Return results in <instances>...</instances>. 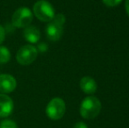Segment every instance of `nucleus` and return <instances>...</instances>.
I'll return each instance as SVG.
<instances>
[{
  "mask_svg": "<svg viewBox=\"0 0 129 128\" xmlns=\"http://www.w3.org/2000/svg\"><path fill=\"white\" fill-rule=\"evenodd\" d=\"M101 111V103L95 97H85L80 105V114L83 118L92 119L99 114Z\"/></svg>",
  "mask_w": 129,
  "mask_h": 128,
  "instance_id": "f257e3e1",
  "label": "nucleus"
},
{
  "mask_svg": "<svg viewBox=\"0 0 129 128\" xmlns=\"http://www.w3.org/2000/svg\"><path fill=\"white\" fill-rule=\"evenodd\" d=\"M34 15L42 22H50L54 19V9L53 5L47 0H39L33 7Z\"/></svg>",
  "mask_w": 129,
  "mask_h": 128,
  "instance_id": "f03ea898",
  "label": "nucleus"
},
{
  "mask_svg": "<svg viewBox=\"0 0 129 128\" xmlns=\"http://www.w3.org/2000/svg\"><path fill=\"white\" fill-rule=\"evenodd\" d=\"M66 104L61 97H54L50 100L46 108L47 116L52 120L61 119L64 116Z\"/></svg>",
  "mask_w": 129,
  "mask_h": 128,
  "instance_id": "7ed1b4c3",
  "label": "nucleus"
},
{
  "mask_svg": "<svg viewBox=\"0 0 129 128\" xmlns=\"http://www.w3.org/2000/svg\"><path fill=\"white\" fill-rule=\"evenodd\" d=\"M34 19V14L27 7H20L14 12L12 17V22L18 28H26L30 26Z\"/></svg>",
  "mask_w": 129,
  "mask_h": 128,
  "instance_id": "20e7f679",
  "label": "nucleus"
},
{
  "mask_svg": "<svg viewBox=\"0 0 129 128\" xmlns=\"http://www.w3.org/2000/svg\"><path fill=\"white\" fill-rule=\"evenodd\" d=\"M38 55V50L33 45H25L21 47L17 53V61L20 65L27 66L32 64L36 60Z\"/></svg>",
  "mask_w": 129,
  "mask_h": 128,
  "instance_id": "39448f33",
  "label": "nucleus"
},
{
  "mask_svg": "<svg viewBox=\"0 0 129 128\" xmlns=\"http://www.w3.org/2000/svg\"><path fill=\"white\" fill-rule=\"evenodd\" d=\"M63 33V25L52 19L46 27L47 37L51 41H57L61 38Z\"/></svg>",
  "mask_w": 129,
  "mask_h": 128,
  "instance_id": "423d86ee",
  "label": "nucleus"
},
{
  "mask_svg": "<svg viewBox=\"0 0 129 128\" xmlns=\"http://www.w3.org/2000/svg\"><path fill=\"white\" fill-rule=\"evenodd\" d=\"M17 87V81L12 75L8 74L0 75V92L3 94L11 93Z\"/></svg>",
  "mask_w": 129,
  "mask_h": 128,
  "instance_id": "0eeeda50",
  "label": "nucleus"
},
{
  "mask_svg": "<svg viewBox=\"0 0 129 128\" xmlns=\"http://www.w3.org/2000/svg\"><path fill=\"white\" fill-rule=\"evenodd\" d=\"M13 101L6 94L0 93V117L5 118L12 114L13 111Z\"/></svg>",
  "mask_w": 129,
  "mask_h": 128,
  "instance_id": "6e6552de",
  "label": "nucleus"
},
{
  "mask_svg": "<svg viewBox=\"0 0 129 128\" xmlns=\"http://www.w3.org/2000/svg\"><path fill=\"white\" fill-rule=\"evenodd\" d=\"M80 87L86 94H93L97 91V82L92 77L84 76L80 81Z\"/></svg>",
  "mask_w": 129,
  "mask_h": 128,
  "instance_id": "1a4fd4ad",
  "label": "nucleus"
},
{
  "mask_svg": "<svg viewBox=\"0 0 129 128\" xmlns=\"http://www.w3.org/2000/svg\"><path fill=\"white\" fill-rule=\"evenodd\" d=\"M23 35L26 41L30 43H37L41 39V32L37 27L33 26H28L24 29Z\"/></svg>",
  "mask_w": 129,
  "mask_h": 128,
  "instance_id": "9d476101",
  "label": "nucleus"
},
{
  "mask_svg": "<svg viewBox=\"0 0 129 128\" xmlns=\"http://www.w3.org/2000/svg\"><path fill=\"white\" fill-rule=\"evenodd\" d=\"M11 60V52L6 47L0 46V63H7Z\"/></svg>",
  "mask_w": 129,
  "mask_h": 128,
  "instance_id": "9b49d317",
  "label": "nucleus"
},
{
  "mask_svg": "<svg viewBox=\"0 0 129 128\" xmlns=\"http://www.w3.org/2000/svg\"><path fill=\"white\" fill-rule=\"evenodd\" d=\"M0 128H18V125L11 119H5L0 124Z\"/></svg>",
  "mask_w": 129,
  "mask_h": 128,
  "instance_id": "f8f14e48",
  "label": "nucleus"
},
{
  "mask_svg": "<svg viewBox=\"0 0 129 128\" xmlns=\"http://www.w3.org/2000/svg\"><path fill=\"white\" fill-rule=\"evenodd\" d=\"M103 3L108 7H114L119 5L122 0H102Z\"/></svg>",
  "mask_w": 129,
  "mask_h": 128,
  "instance_id": "ddd939ff",
  "label": "nucleus"
},
{
  "mask_svg": "<svg viewBox=\"0 0 129 128\" xmlns=\"http://www.w3.org/2000/svg\"><path fill=\"white\" fill-rule=\"evenodd\" d=\"M54 19V20H55L56 22L61 24V25H64L65 20H66V19H65V16L63 15L62 13H58V14H56V15H54V19Z\"/></svg>",
  "mask_w": 129,
  "mask_h": 128,
  "instance_id": "4468645a",
  "label": "nucleus"
},
{
  "mask_svg": "<svg viewBox=\"0 0 129 128\" xmlns=\"http://www.w3.org/2000/svg\"><path fill=\"white\" fill-rule=\"evenodd\" d=\"M5 39V30L3 26L0 25V44L4 42Z\"/></svg>",
  "mask_w": 129,
  "mask_h": 128,
  "instance_id": "2eb2a0df",
  "label": "nucleus"
},
{
  "mask_svg": "<svg viewBox=\"0 0 129 128\" xmlns=\"http://www.w3.org/2000/svg\"><path fill=\"white\" fill-rule=\"evenodd\" d=\"M37 50H40L41 52H46L47 50H48V46H47L45 43H41V44H39V46H38Z\"/></svg>",
  "mask_w": 129,
  "mask_h": 128,
  "instance_id": "dca6fc26",
  "label": "nucleus"
},
{
  "mask_svg": "<svg viewBox=\"0 0 129 128\" xmlns=\"http://www.w3.org/2000/svg\"><path fill=\"white\" fill-rule=\"evenodd\" d=\"M74 128H88L87 125L83 122H77L75 125H74Z\"/></svg>",
  "mask_w": 129,
  "mask_h": 128,
  "instance_id": "f3484780",
  "label": "nucleus"
},
{
  "mask_svg": "<svg viewBox=\"0 0 129 128\" xmlns=\"http://www.w3.org/2000/svg\"><path fill=\"white\" fill-rule=\"evenodd\" d=\"M126 10L129 16V0H126Z\"/></svg>",
  "mask_w": 129,
  "mask_h": 128,
  "instance_id": "a211bd4d",
  "label": "nucleus"
}]
</instances>
